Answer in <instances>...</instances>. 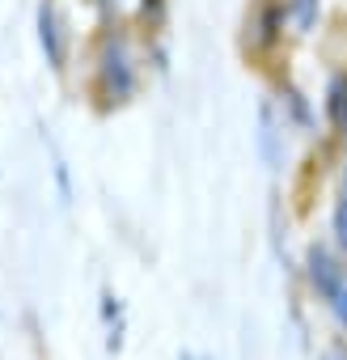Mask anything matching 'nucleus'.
<instances>
[{
	"label": "nucleus",
	"mask_w": 347,
	"mask_h": 360,
	"mask_svg": "<svg viewBox=\"0 0 347 360\" xmlns=\"http://www.w3.org/2000/svg\"><path fill=\"white\" fill-rule=\"evenodd\" d=\"M102 94L106 102H123L131 94V64H127L123 43H106L102 51Z\"/></svg>",
	"instance_id": "1"
},
{
	"label": "nucleus",
	"mask_w": 347,
	"mask_h": 360,
	"mask_svg": "<svg viewBox=\"0 0 347 360\" xmlns=\"http://www.w3.org/2000/svg\"><path fill=\"white\" fill-rule=\"evenodd\" d=\"M309 284H313L317 297H326V301H334V297L343 292V267H339L322 246L309 250Z\"/></svg>",
	"instance_id": "2"
},
{
	"label": "nucleus",
	"mask_w": 347,
	"mask_h": 360,
	"mask_svg": "<svg viewBox=\"0 0 347 360\" xmlns=\"http://www.w3.org/2000/svg\"><path fill=\"white\" fill-rule=\"evenodd\" d=\"M39 43L47 51V64L51 68H64V34H60V13L51 0H43L39 5Z\"/></svg>",
	"instance_id": "3"
},
{
	"label": "nucleus",
	"mask_w": 347,
	"mask_h": 360,
	"mask_svg": "<svg viewBox=\"0 0 347 360\" xmlns=\"http://www.w3.org/2000/svg\"><path fill=\"white\" fill-rule=\"evenodd\" d=\"M326 110L339 127H347V77H334L326 89Z\"/></svg>",
	"instance_id": "4"
},
{
	"label": "nucleus",
	"mask_w": 347,
	"mask_h": 360,
	"mask_svg": "<svg viewBox=\"0 0 347 360\" xmlns=\"http://www.w3.org/2000/svg\"><path fill=\"white\" fill-rule=\"evenodd\" d=\"M288 18H292V26H296V30H309V26L317 22V0H292Z\"/></svg>",
	"instance_id": "5"
},
{
	"label": "nucleus",
	"mask_w": 347,
	"mask_h": 360,
	"mask_svg": "<svg viewBox=\"0 0 347 360\" xmlns=\"http://www.w3.org/2000/svg\"><path fill=\"white\" fill-rule=\"evenodd\" d=\"M334 238H339V246L347 250V183H343V200H339V208H334Z\"/></svg>",
	"instance_id": "6"
},
{
	"label": "nucleus",
	"mask_w": 347,
	"mask_h": 360,
	"mask_svg": "<svg viewBox=\"0 0 347 360\" xmlns=\"http://www.w3.org/2000/svg\"><path fill=\"white\" fill-rule=\"evenodd\" d=\"M330 305H334V318H339V322L347 326V284H343V292H339V297H334Z\"/></svg>",
	"instance_id": "7"
},
{
	"label": "nucleus",
	"mask_w": 347,
	"mask_h": 360,
	"mask_svg": "<svg viewBox=\"0 0 347 360\" xmlns=\"http://www.w3.org/2000/svg\"><path fill=\"white\" fill-rule=\"evenodd\" d=\"M322 360H347V352H343V347H326V356H322Z\"/></svg>",
	"instance_id": "8"
},
{
	"label": "nucleus",
	"mask_w": 347,
	"mask_h": 360,
	"mask_svg": "<svg viewBox=\"0 0 347 360\" xmlns=\"http://www.w3.org/2000/svg\"><path fill=\"white\" fill-rule=\"evenodd\" d=\"M187 360H191V356H187Z\"/></svg>",
	"instance_id": "9"
}]
</instances>
